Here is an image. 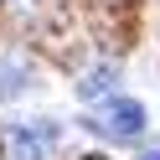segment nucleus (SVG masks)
<instances>
[{
  "instance_id": "nucleus-1",
  "label": "nucleus",
  "mask_w": 160,
  "mask_h": 160,
  "mask_svg": "<svg viewBox=\"0 0 160 160\" xmlns=\"http://www.w3.org/2000/svg\"><path fill=\"white\" fill-rule=\"evenodd\" d=\"M83 129L98 134V139H108V145H139L145 139V103L139 98H103L83 119Z\"/></svg>"
},
{
  "instance_id": "nucleus-2",
  "label": "nucleus",
  "mask_w": 160,
  "mask_h": 160,
  "mask_svg": "<svg viewBox=\"0 0 160 160\" xmlns=\"http://www.w3.org/2000/svg\"><path fill=\"white\" fill-rule=\"evenodd\" d=\"M114 88H119V67L114 62H98V67H88L78 78V98L83 103H103V98H114Z\"/></svg>"
},
{
  "instance_id": "nucleus-3",
  "label": "nucleus",
  "mask_w": 160,
  "mask_h": 160,
  "mask_svg": "<svg viewBox=\"0 0 160 160\" xmlns=\"http://www.w3.org/2000/svg\"><path fill=\"white\" fill-rule=\"evenodd\" d=\"M11 160H47V134L36 129H11Z\"/></svg>"
},
{
  "instance_id": "nucleus-4",
  "label": "nucleus",
  "mask_w": 160,
  "mask_h": 160,
  "mask_svg": "<svg viewBox=\"0 0 160 160\" xmlns=\"http://www.w3.org/2000/svg\"><path fill=\"white\" fill-rule=\"evenodd\" d=\"M21 93H26V62L5 57L0 62V98H21Z\"/></svg>"
},
{
  "instance_id": "nucleus-5",
  "label": "nucleus",
  "mask_w": 160,
  "mask_h": 160,
  "mask_svg": "<svg viewBox=\"0 0 160 160\" xmlns=\"http://www.w3.org/2000/svg\"><path fill=\"white\" fill-rule=\"evenodd\" d=\"M139 160H160V145H145V150H139Z\"/></svg>"
},
{
  "instance_id": "nucleus-6",
  "label": "nucleus",
  "mask_w": 160,
  "mask_h": 160,
  "mask_svg": "<svg viewBox=\"0 0 160 160\" xmlns=\"http://www.w3.org/2000/svg\"><path fill=\"white\" fill-rule=\"evenodd\" d=\"M83 160H108V155H83Z\"/></svg>"
}]
</instances>
